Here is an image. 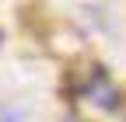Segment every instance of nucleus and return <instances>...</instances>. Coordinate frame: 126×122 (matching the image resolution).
I'll use <instances>...</instances> for the list:
<instances>
[{
	"mask_svg": "<svg viewBox=\"0 0 126 122\" xmlns=\"http://www.w3.org/2000/svg\"><path fill=\"white\" fill-rule=\"evenodd\" d=\"M88 98H91L94 105H102V108H112V105H116V87H112V84H109L102 73H98V84L88 87Z\"/></svg>",
	"mask_w": 126,
	"mask_h": 122,
	"instance_id": "1",
	"label": "nucleus"
}]
</instances>
